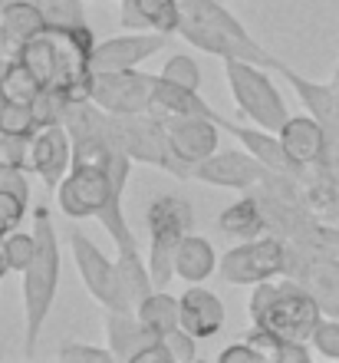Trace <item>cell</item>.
<instances>
[{"instance_id":"8d00e7d4","label":"cell","mask_w":339,"mask_h":363,"mask_svg":"<svg viewBox=\"0 0 339 363\" xmlns=\"http://www.w3.org/2000/svg\"><path fill=\"white\" fill-rule=\"evenodd\" d=\"M217 360H221V363H267L264 354H260L251 340H244V337H241L237 344L224 347V350L217 354Z\"/></svg>"},{"instance_id":"3957f363","label":"cell","mask_w":339,"mask_h":363,"mask_svg":"<svg viewBox=\"0 0 339 363\" xmlns=\"http://www.w3.org/2000/svg\"><path fill=\"white\" fill-rule=\"evenodd\" d=\"M149 225V268L155 287H165L175 277V255L178 245L195 231V208L181 195H159L145 211Z\"/></svg>"},{"instance_id":"d4e9b609","label":"cell","mask_w":339,"mask_h":363,"mask_svg":"<svg viewBox=\"0 0 339 363\" xmlns=\"http://www.w3.org/2000/svg\"><path fill=\"white\" fill-rule=\"evenodd\" d=\"M135 314L145 327H149L151 334H171L175 327H181V301L178 297H171L165 287H155L139 307H135Z\"/></svg>"},{"instance_id":"603a6c76","label":"cell","mask_w":339,"mask_h":363,"mask_svg":"<svg viewBox=\"0 0 339 363\" xmlns=\"http://www.w3.org/2000/svg\"><path fill=\"white\" fill-rule=\"evenodd\" d=\"M43 89L47 86L37 79V73H33L23 60H17L10 53V60L4 63V69H0V99H4V103L33 106V99H37Z\"/></svg>"},{"instance_id":"ba28073f","label":"cell","mask_w":339,"mask_h":363,"mask_svg":"<svg viewBox=\"0 0 339 363\" xmlns=\"http://www.w3.org/2000/svg\"><path fill=\"white\" fill-rule=\"evenodd\" d=\"M69 248H73L76 271L83 277L86 291H89L99 304L109 307V311H135L132 297H129L122 277H119V264L105 258V251L99 248L86 231H79V228L69 231Z\"/></svg>"},{"instance_id":"4dcf8cb0","label":"cell","mask_w":339,"mask_h":363,"mask_svg":"<svg viewBox=\"0 0 339 363\" xmlns=\"http://www.w3.org/2000/svg\"><path fill=\"white\" fill-rule=\"evenodd\" d=\"M99 225H103L109 235H113L115 241V251H132L139 248V238L132 235V228H129V221H125V211H122V201H113V205H105L103 211H99Z\"/></svg>"},{"instance_id":"52a82bcc","label":"cell","mask_w":339,"mask_h":363,"mask_svg":"<svg viewBox=\"0 0 339 363\" xmlns=\"http://www.w3.org/2000/svg\"><path fill=\"white\" fill-rule=\"evenodd\" d=\"M287 264H290L287 241L280 235H260V238H247L224 251L217 261V274L227 284H260V281L287 274Z\"/></svg>"},{"instance_id":"277c9868","label":"cell","mask_w":339,"mask_h":363,"mask_svg":"<svg viewBox=\"0 0 339 363\" xmlns=\"http://www.w3.org/2000/svg\"><path fill=\"white\" fill-rule=\"evenodd\" d=\"M224 69H227V83H231L237 109L251 123L280 133V125L290 119V109H287L283 93L267 77V67L251 63V60H224Z\"/></svg>"},{"instance_id":"836d02e7","label":"cell","mask_w":339,"mask_h":363,"mask_svg":"<svg viewBox=\"0 0 339 363\" xmlns=\"http://www.w3.org/2000/svg\"><path fill=\"white\" fill-rule=\"evenodd\" d=\"M310 344L320 357L339 360V317H323L320 324H316V330H313Z\"/></svg>"},{"instance_id":"ab89813d","label":"cell","mask_w":339,"mask_h":363,"mask_svg":"<svg viewBox=\"0 0 339 363\" xmlns=\"http://www.w3.org/2000/svg\"><path fill=\"white\" fill-rule=\"evenodd\" d=\"M86 4H105V0H86Z\"/></svg>"},{"instance_id":"ac0fdd59","label":"cell","mask_w":339,"mask_h":363,"mask_svg":"<svg viewBox=\"0 0 339 363\" xmlns=\"http://www.w3.org/2000/svg\"><path fill=\"white\" fill-rule=\"evenodd\" d=\"M151 113L155 116H205V119H214L217 125L224 123V116L211 109L205 103V96L198 89H188V86H178V83H168L161 79L155 83V96H151Z\"/></svg>"},{"instance_id":"7402d4cb","label":"cell","mask_w":339,"mask_h":363,"mask_svg":"<svg viewBox=\"0 0 339 363\" xmlns=\"http://www.w3.org/2000/svg\"><path fill=\"white\" fill-rule=\"evenodd\" d=\"M0 13H4V30H7L13 50H17L23 40L50 33V23H47V17H43V10H40L37 0H10V4L0 7Z\"/></svg>"},{"instance_id":"d6a6232c","label":"cell","mask_w":339,"mask_h":363,"mask_svg":"<svg viewBox=\"0 0 339 363\" xmlns=\"http://www.w3.org/2000/svg\"><path fill=\"white\" fill-rule=\"evenodd\" d=\"M161 79H168V83H178V86H188V89H198L201 86V69L198 63L185 53H175L171 60H165V67L159 69Z\"/></svg>"},{"instance_id":"30bf717a","label":"cell","mask_w":339,"mask_h":363,"mask_svg":"<svg viewBox=\"0 0 339 363\" xmlns=\"http://www.w3.org/2000/svg\"><path fill=\"white\" fill-rule=\"evenodd\" d=\"M273 169H267L260 159L241 152V149H217L214 155H207L205 162H198L191 169V179L205 182V185H217V189H237V191H254L260 182L270 175Z\"/></svg>"},{"instance_id":"f35d334b","label":"cell","mask_w":339,"mask_h":363,"mask_svg":"<svg viewBox=\"0 0 339 363\" xmlns=\"http://www.w3.org/2000/svg\"><path fill=\"white\" fill-rule=\"evenodd\" d=\"M10 274V261H7V251H4V241H0V281Z\"/></svg>"},{"instance_id":"83f0119b","label":"cell","mask_w":339,"mask_h":363,"mask_svg":"<svg viewBox=\"0 0 339 363\" xmlns=\"http://www.w3.org/2000/svg\"><path fill=\"white\" fill-rule=\"evenodd\" d=\"M30 139L0 135V179H7L10 172H33V145H30Z\"/></svg>"},{"instance_id":"d6986e66","label":"cell","mask_w":339,"mask_h":363,"mask_svg":"<svg viewBox=\"0 0 339 363\" xmlns=\"http://www.w3.org/2000/svg\"><path fill=\"white\" fill-rule=\"evenodd\" d=\"M224 133H231L237 143L244 145L247 152L260 159L267 169L273 172H290V162H287V152H283V143H280V133H273V129H264V125H241L234 119H224L221 123Z\"/></svg>"},{"instance_id":"ffe728a7","label":"cell","mask_w":339,"mask_h":363,"mask_svg":"<svg viewBox=\"0 0 339 363\" xmlns=\"http://www.w3.org/2000/svg\"><path fill=\"white\" fill-rule=\"evenodd\" d=\"M217 228L231 235V238H260L264 231H270L267 225V211H264V201L257 195H244V199L231 201L221 215H217Z\"/></svg>"},{"instance_id":"6da1fadb","label":"cell","mask_w":339,"mask_h":363,"mask_svg":"<svg viewBox=\"0 0 339 363\" xmlns=\"http://www.w3.org/2000/svg\"><path fill=\"white\" fill-rule=\"evenodd\" d=\"M33 231H37V255L23 271V354L27 357H33L37 350L40 330L47 324L59 284V238L50 205L33 208Z\"/></svg>"},{"instance_id":"f1b7e54d","label":"cell","mask_w":339,"mask_h":363,"mask_svg":"<svg viewBox=\"0 0 339 363\" xmlns=\"http://www.w3.org/2000/svg\"><path fill=\"white\" fill-rule=\"evenodd\" d=\"M37 4L43 10V17H47L50 30H69L86 23L83 0H37Z\"/></svg>"},{"instance_id":"8fae6325","label":"cell","mask_w":339,"mask_h":363,"mask_svg":"<svg viewBox=\"0 0 339 363\" xmlns=\"http://www.w3.org/2000/svg\"><path fill=\"white\" fill-rule=\"evenodd\" d=\"M161 47H168V33L155 30H132L125 37H113L96 43L93 69L96 73H122V69H139V63L151 60Z\"/></svg>"},{"instance_id":"e0dca14e","label":"cell","mask_w":339,"mask_h":363,"mask_svg":"<svg viewBox=\"0 0 339 363\" xmlns=\"http://www.w3.org/2000/svg\"><path fill=\"white\" fill-rule=\"evenodd\" d=\"M178 301H181V327L188 334H195L198 340L214 337L224 327V301L217 294H211L207 287L191 284Z\"/></svg>"},{"instance_id":"60d3db41","label":"cell","mask_w":339,"mask_h":363,"mask_svg":"<svg viewBox=\"0 0 339 363\" xmlns=\"http://www.w3.org/2000/svg\"><path fill=\"white\" fill-rule=\"evenodd\" d=\"M4 4H10V0H0V7H4Z\"/></svg>"},{"instance_id":"484cf974","label":"cell","mask_w":339,"mask_h":363,"mask_svg":"<svg viewBox=\"0 0 339 363\" xmlns=\"http://www.w3.org/2000/svg\"><path fill=\"white\" fill-rule=\"evenodd\" d=\"M13 57L23 60L37 79L43 86H53V79H57V37H53V30L50 33H40L33 40H23L17 50H13Z\"/></svg>"},{"instance_id":"9c48e42d","label":"cell","mask_w":339,"mask_h":363,"mask_svg":"<svg viewBox=\"0 0 339 363\" xmlns=\"http://www.w3.org/2000/svg\"><path fill=\"white\" fill-rule=\"evenodd\" d=\"M159 73H96L93 83V103H99L113 116H132V113H151V96H155Z\"/></svg>"},{"instance_id":"2e32d148","label":"cell","mask_w":339,"mask_h":363,"mask_svg":"<svg viewBox=\"0 0 339 363\" xmlns=\"http://www.w3.org/2000/svg\"><path fill=\"white\" fill-rule=\"evenodd\" d=\"M119 20L129 30H155V33L175 37L185 20V10H181V0H122Z\"/></svg>"},{"instance_id":"1f68e13d","label":"cell","mask_w":339,"mask_h":363,"mask_svg":"<svg viewBox=\"0 0 339 363\" xmlns=\"http://www.w3.org/2000/svg\"><path fill=\"white\" fill-rule=\"evenodd\" d=\"M4 251H7V261H10V271H27V264L33 261L37 255V231H10L4 238Z\"/></svg>"},{"instance_id":"44dd1931","label":"cell","mask_w":339,"mask_h":363,"mask_svg":"<svg viewBox=\"0 0 339 363\" xmlns=\"http://www.w3.org/2000/svg\"><path fill=\"white\" fill-rule=\"evenodd\" d=\"M217 271V255L214 245L201 235H188V238L178 245V255H175V277L188 281V284H201Z\"/></svg>"},{"instance_id":"b9f144b4","label":"cell","mask_w":339,"mask_h":363,"mask_svg":"<svg viewBox=\"0 0 339 363\" xmlns=\"http://www.w3.org/2000/svg\"><path fill=\"white\" fill-rule=\"evenodd\" d=\"M0 69H4V63H0Z\"/></svg>"},{"instance_id":"5bb4252c","label":"cell","mask_w":339,"mask_h":363,"mask_svg":"<svg viewBox=\"0 0 339 363\" xmlns=\"http://www.w3.org/2000/svg\"><path fill=\"white\" fill-rule=\"evenodd\" d=\"M33 145V175H37L47 191H57L59 182L67 179L69 165H73V135L63 123L43 125L30 139Z\"/></svg>"},{"instance_id":"74e56055","label":"cell","mask_w":339,"mask_h":363,"mask_svg":"<svg viewBox=\"0 0 339 363\" xmlns=\"http://www.w3.org/2000/svg\"><path fill=\"white\" fill-rule=\"evenodd\" d=\"M132 363H175V357H171V350H168V344L165 340H155V344H149L145 350H142L139 357H135Z\"/></svg>"},{"instance_id":"8992f818","label":"cell","mask_w":339,"mask_h":363,"mask_svg":"<svg viewBox=\"0 0 339 363\" xmlns=\"http://www.w3.org/2000/svg\"><path fill=\"white\" fill-rule=\"evenodd\" d=\"M115 135L122 152L132 162H145L155 169H165L175 179H191V169L181 165L171 152L168 133H165V119L155 113H132V116H115Z\"/></svg>"},{"instance_id":"d590c367","label":"cell","mask_w":339,"mask_h":363,"mask_svg":"<svg viewBox=\"0 0 339 363\" xmlns=\"http://www.w3.org/2000/svg\"><path fill=\"white\" fill-rule=\"evenodd\" d=\"M59 360H93V363H109L115 360L109 347H93V344H67L59 347Z\"/></svg>"},{"instance_id":"7c38bea8","label":"cell","mask_w":339,"mask_h":363,"mask_svg":"<svg viewBox=\"0 0 339 363\" xmlns=\"http://www.w3.org/2000/svg\"><path fill=\"white\" fill-rule=\"evenodd\" d=\"M280 143L287 152V162H290V172H306V169L323 165L330 135H326V125L313 113H300L280 125Z\"/></svg>"},{"instance_id":"7a4b0ae2","label":"cell","mask_w":339,"mask_h":363,"mask_svg":"<svg viewBox=\"0 0 339 363\" xmlns=\"http://www.w3.org/2000/svg\"><path fill=\"white\" fill-rule=\"evenodd\" d=\"M323 304L310 287L300 281H260L251 294V324L264 327L277 337L310 340L316 324L323 320Z\"/></svg>"},{"instance_id":"e575fe53","label":"cell","mask_w":339,"mask_h":363,"mask_svg":"<svg viewBox=\"0 0 339 363\" xmlns=\"http://www.w3.org/2000/svg\"><path fill=\"white\" fill-rule=\"evenodd\" d=\"M165 344H168V350H171V357H175V363H191V360H198V337L195 334H188L185 327H175L171 334H165L161 337Z\"/></svg>"},{"instance_id":"9a60e30c","label":"cell","mask_w":339,"mask_h":363,"mask_svg":"<svg viewBox=\"0 0 339 363\" xmlns=\"http://www.w3.org/2000/svg\"><path fill=\"white\" fill-rule=\"evenodd\" d=\"M103 327H105V347L113 350L115 360L122 363H132L145 347L159 340V334H151L149 327L139 320L135 311H109L105 307Z\"/></svg>"},{"instance_id":"4316f807","label":"cell","mask_w":339,"mask_h":363,"mask_svg":"<svg viewBox=\"0 0 339 363\" xmlns=\"http://www.w3.org/2000/svg\"><path fill=\"white\" fill-rule=\"evenodd\" d=\"M115 264H119V277H122V284H125V291H129V297H132V304L139 307L142 301L155 291V277H151L149 261H142L139 248H132V251H119Z\"/></svg>"},{"instance_id":"5b68a950","label":"cell","mask_w":339,"mask_h":363,"mask_svg":"<svg viewBox=\"0 0 339 363\" xmlns=\"http://www.w3.org/2000/svg\"><path fill=\"white\" fill-rule=\"evenodd\" d=\"M122 185L99 162H73L67 179L59 182L57 201L67 218H99V211L113 201H122Z\"/></svg>"},{"instance_id":"4fadbf2b","label":"cell","mask_w":339,"mask_h":363,"mask_svg":"<svg viewBox=\"0 0 339 363\" xmlns=\"http://www.w3.org/2000/svg\"><path fill=\"white\" fill-rule=\"evenodd\" d=\"M165 133H168L171 152L181 165L195 169L207 155L217 152V133L221 125L205 116H165Z\"/></svg>"},{"instance_id":"cb8c5ba5","label":"cell","mask_w":339,"mask_h":363,"mask_svg":"<svg viewBox=\"0 0 339 363\" xmlns=\"http://www.w3.org/2000/svg\"><path fill=\"white\" fill-rule=\"evenodd\" d=\"M30 205V182L27 172H10L7 179H0V241L10 231L20 228V221L27 215Z\"/></svg>"},{"instance_id":"f546056e","label":"cell","mask_w":339,"mask_h":363,"mask_svg":"<svg viewBox=\"0 0 339 363\" xmlns=\"http://www.w3.org/2000/svg\"><path fill=\"white\" fill-rule=\"evenodd\" d=\"M37 116H33V106H20V103H4L0 99V135H30L37 133Z\"/></svg>"}]
</instances>
